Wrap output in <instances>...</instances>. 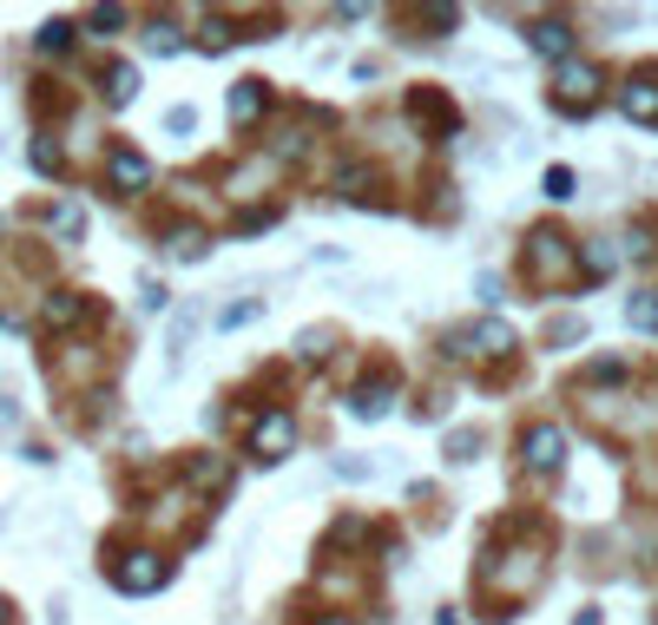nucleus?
<instances>
[{"instance_id": "nucleus-1", "label": "nucleus", "mask_w": 658, "mask_h": 625, "mask_svg": "<svg viewBox=\"0 0 658 625\" xmlns=\"http://www.w3.org/2000/svg\"><path fill=\"white\" fill-rule=\"evenodd\" d=\"M600 86H606V72H600L593 59H567L560 79H554V99H560L567 112H587V105L600 99Z\"/></svg>"}, {"instance_id": "nucleus-2", "label": "nucleus", "mask_w": 658, "mask_h": 625, "mask_svg": "<svg viewBox=\"0 0 658 625\" xmlns=\"http://www.w3.org/2000/svg\"><path fill=\"white\" fill-rule=\"evenodd\" d=\"M112 580H119V593H158L171 580V567H165V554L138 547V554H125V567H112Z\"/></svg>"}, {"instance_id": "nucleus-3", "label": "nucleus", "mask_w": 658, "mask_h": 625, "mask_svg": "<svg viewBox=\"0 0 658 625\" xmlns=\"http://www.w3.org/2000/svg\"><path fill=\"white\" fill-rule=\"evenodd\" d=\"M567 264H573V244H567L560 231H534V237H527V270H534L540 283L567 277Z\"/></svg>"}, {"instance_id": "nucleus-4", "label": "nucleus", "mask_w": 658, "mask_h": 625, "mask_svg": "<svg viewBox=\"0 0 658 625\" xmlns=\"http://www.w3.org/2000/svg\"><path fill=\"white\" fill-rule=\"evenodd\" d=\"M290 442H297V422H290L283 409H270V415L250 422V455H257V461H283Z\"/></svg>"}, {"instance_id": "nucleus-5", "label": "nucleus", "mask_w": 658, "mask_h": 625, "mask_svg": "<svg viewBox=\"0 0 658 625\" xmlns=\"http://www.w3.org/2000/svg\"><path fill=\"white\" fill-rule=\"evenodd\" d=\"M521 461H527V475H554V468L567 461V435H560L554 422L527 428V442H521Z\"/></svg>"}, {"instance_id": "nucleus-6", "label": "nucleus", "mask_w": 658, "mask_h": 625, "mask_svg": "<svg viewBox=\"0 0 658 625\" xmlns=\"http://www.w3.org/2000/svg\"><path fill=\"white\" fill-rule=\"evenodd\" d=\"M455 343H461L468 356H508V349H514V330H508L501 316H481V323H461Z\"/></svg>"}, {"instance_id": "nucleus-7", "label": "nucleus", "mask_w": 658, "mask_h": 625, "mask_svg": "<svg viewBox=\"0 0 658 625\" xmlns=\"http://www.w3.org/2000/svg\"><path fill=\"white\" fill-rule=\"evenodd\" d=\"M527 46H534L540 59H554V66H567V59H573V26H567V20H534V33H527Z\"/></svg>"}, {"instance_id": "nucleus-8", "label": "nucleus", "mask_w": 658, "mask_h": 625, "mask_svg": "<svg viewBox=\"0 0 658 625\" xmlns=\"http://www.w3.org/2000/svg\"><path fill=\"white\" fill-rule=\"evenodd\" d=\"M105 178H112V191H145V185H152V165H145V152L119 145V152L105 158Z\"/></svg>"}, {"instance_id": "nucleus-9", "label": "nucleus", "mask_w": 658, "mask_h": 625, "mask_svg": "<svg viewBox=\"0 0 658 625\" xmlns=\"http://www.w3.org/2000/svg\"><path fill=\"white\" fill-rule=\"evenodd\" d=\"M620 112L639 119V125H658V79H653V72H639V79L620 86Z\"/></svg>"}, {"instance_id": "nucleus-10", "label": "nucleus", "mask_w": 658, "mask_h": 625, "mask_svg": "<svg viewBox=\"0 0 658 625\" xmlns=\"http://www.w3.org/2000/svg\"><path fill=\"white\" fill-rule=\"evenodd\" d=\"M264 105H270L264 79H237V86H231V119H237V125H257V119H264Z\"/></svg>"}, {"instance_id": "nucleus-11", "label": "nucleus", "mask_w": 658, "mask_h": 625, "mask_svg": "<svg viewBox=\"0 0 658 625\" xmlns=\"http://www.w3.org/2000/svg\"><path fill=\"white\" fill-rule=\"evenodd\" d=\"M382 409H389V376H376V382H363V389L349 395V415H356V422H376Z\"/></svg>"}, {"instance_id": "nucleus-12", "label": "nucleus", "mask_w": 658, "mask_h": 625, "mask_svg": "<svg viewBox=\"0 0 658 625\" xmlns=\"http://www.w3.org/2000/svg\"><path fill=\"white\" fill-rule=\"evenodd\" d=\"M132 92H138V66H132V59H112V66H105V99L125 105Z\"/></svg>"}, {"instance_id": "nucleus-13", "label": "nucleus", "mask_w": 658, "mask_h": 625, "mask_svg": "<svg viewBox=\"0 0 658 625\" xmlns=\"http://www.w3.org/2000/svg\"><path fill=\"white\" fill-rule=\"evenodd\" d=\"M86 316V297H73V290H59V297H46V323L53 330H73Z\"/></svg>"}, {"instance_id": "nucleus-14", "label": "nucleus", "mask_w": 658, "mask_h": 625, "mask_svg": "<svg viewBox=\"0 0 658 625\" xmlns=\"http://www.w3.org/2000/svg\"><path fill=\"white\" fill-rule=\"evenodd\" d=\"M626 323L646 330V336H658V290H639V297L626 303Z\"/></svg>"}, {"instance_id": "nucleus-15", "label": "nucleus", "mask_w": 658, "mask_h": 625, "mask_svg": "<svg viewBox=\"0 0 658 625\" xmlns=\"http://www.w3.org/2000/svg\"><path fill=\"white\" fill-rule=\"evenodd\" d=\"M165 250H171V257H204V231H198V224H171Z\"/></svg>"}, {"instance_id": "nucleus-16", "label": "nucleus", "mask_w": 658, "mask_h": 625, "mask_svg": "<svg viewBox=\"0 0 658 625\" xmlns=\"http://www.w3.org/2000/svg\"><path fill=\"white\" fill-rule=\"evenodd\" d=\"M231 40H237V33H231V20H224V13H204V33H198V46H204V53H224Z\"/></svg>"}, {"instance_id": "nucleus-17", "label": "nucleus", "mask_w": 658, "mask_h": 625, "mask_svg": "<svg viewBox=\"0 0 658 625\" xmlns=\"http://www.w3.org/2000/svg\"><path fill=\"white\" fill-rule=\"evenodd\" d=\"M343 198H376V171H369V165L343 171Z\"/></svg>"}, {"instance_id": "nucleus-18", "label": "nucleus", "mask_w": 658, "mask_h": 625, "mask_svg": "<svg viewBox=\"0 0 658 625\" xmlns=\"http://www.w3.org/2000/svg\"><path fill=\"white\" fill-rule=\"evenodd\" d=\"M40 46H46V53H66V46H73V26H66V20H46V26H40Z\"/></svg>"}, {"instance_id": "nucleus-19", "label": "nucleus", "mask_w": 658, "mask_h": 625, "mask_svg": "<svg viewBox=\"0 0 658 625\" xmlns=\"http://www.w3.org/2000/svg\"><path fill=\"white\" fill-rule=\"evenodd\" d=\"M33 171L59 178V145H53V138H33Z\"/></svg>"}, {"instance_id": "nucleus-20", "label": "nucleus", "mask_w": 658, "mask_h": 625, "mask_svg": "<svg viewBox=\"0 0 658 625\" xmlns=\"http://www.w3.org/2000/svg\"><path fill=\"white\" fill-rule=\"evenodd\" d=\"M145 46H152V53H178L185 40H178V26H152V33H145Z\"/></svg>"}, {"instance_id": "nucleus-21", "label": "nucleus", "mask_w": 658, "mask_h": 625, "mask_svg": "<svg viewBox=\"0 0 658 625\" xmlns=\"http://www.w3.org/2000/svg\"><path fill=\"white\" fill-rule=\"evenodd\" d=\"M547 198H560V204L573 198V171H567V165H554V171H547Z\"/></svg>"}, {"instance_id": "nucleus-22", "label": "nucleus", "mask_w": 658, "mask_h": 625, "mask_svg": "<svg viewBox=\"0 0 658 625\" xmlns=\"http://www.w3.org/2000/svg\"><path fill=\"white\" fill-rule=\"evenodd\" d=\"M330 343H336V330H310V336H303V356H310V362H323V356H330Z\"/></svg>"}, {"instance_id": "nucleus-23", "label": "nucleus", "mask_w": 658, "mask_h": 625, "mask_svg": "<svg viewBox=\"0 0 658 625\" xmlns=\"http://www.w3.org/2000/svg\"><path fill=\"white\" fill-rule=\"evenodd\" d=\"M86 26H99V33H112V26H125V13H119V7H92V13H86Z\"/></svg>"}, {"instance_id": "nucleus-24", "label": "nucleus", "mask_w": 658, "mask_h": 625, "mask_svg": "<svg viewBox=\"0 0 658 625\" xmlns=\"http://www.w3.org/2000/svg\"><path fill=\"white\" fill-rule=\"evenodd\" d=\"M257 310H264V303H231V310H224V330H244V323H257Z\"/></svg>"}, {"instance_id": "nucleus-25", "label": "nucleus", "mask_w": 658, "mask_h": 625, "mask_svg": "<svg viewBox=\"0 0 658 625\" xmlns=\"http://www.w3.org/2000/svg\"><path fill=\"white\" fill-rule=\"evenodd\" d=\"M224 475H231V461H198V488H224Z\"/></svg>"}, {"instance_id": "nucleus-26", "label": "nucleus", "mask_w": 658, "mask_h": 625, "mask_svg": "<svg viewBox=\"0 0 658 625\" xmlns=\"http://www.w3.org/2000/svg\"><path fill=\"white\" fill-rule=\"evenodd\" d=\"M422 20H428V26H455V20H461V7H422Z\"/></svg>"}, {"instance_id": "nucleus-27", "label": "nucleus", "mask_w": 658, "mask_h": 625, "mask_svg": "<svg viewBox=\"0 0 658 625\" xmlns=\"http://www.w3.org/2000/svg\"><path fill=\"white\" fill-rule=\"evenodd\" d=\"M580 330H587L580 316H567V323H554V349H560V343H580Z\"/></svg>"}, {"instance_id": "nucleus-28", "label": "nucleus", "mask_w": 658, "mask_h": 625, "mask_svg": "<svg viewBox=\"0 0 658 625\" xmlns=\"http://www.w3.org/2000/svg\"><path fill=\"white\" fill-rule=\"evenodd\" d=\"M620 376H626L620 362H593V369H587V382H620Z\"/></svg>"}, {"instance_id": "nucleus-29", "label": "nucleus", "mask_w": 658, "mask_h": 625, "mask_svg": "<svg viewBox=\"0 0 658 625\" xmlns=\"http://www.w3.org/2000/svg\"><path fill=\"white\" fill-rule=\"evenodd\" d=\"M316 625H349V620H336V613H330V620H316Z\"/></svg>"}, {"instance_id": "nucleus-30", "label": "nucleus", "mask_w": 658, "mask_h": 625, "mask_svg": "<svg viewBox=\"0 0 658 625\" xmlns=\"http://www.w3.org/2000/svg\"><path fill=\"white\" fill-rule=\"evenodd\" d=\"M0 613H7V606H0Z\"/></svg>"}]
</instances>
